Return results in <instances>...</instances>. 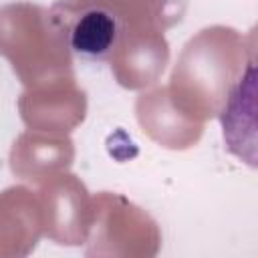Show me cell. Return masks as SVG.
I'll use <instances>...</instances> for the list:
<instances>
[{
  "instance_id": "1",
  "label": "cell",
  "mask_w": 258,
  "mask_h": 258,
  "mask_svg": "<svg viewBox=\"0 0 258 258\" xmlns=\"http://www.w3.org/2000/svg\"><path fill=\"white\" fill-rule=\"evenodd\" d=\"M254 95H256V71H254V62H250L238 85L232 89L226 107L222 109L220 115L222 135L228 151L244 159L250 167L256 165L254 161L256 131H254V123L244 121V117L254 119Z\"/></svg>"
},
{
  "instance_id": "2",
  "label": "cell",
  "mask_w": 258,
  "mask_h": 258,
  "mask_svg": "<svg viewBox=\"0 0 258 258\" xmlns=\"http://www.w3.org/2000/svg\"><path fill=\"white\" fill-rule=\"evenodd\" d=\"M121 18L103 6L83 10L69 26V46L89 60H105L121 38Z\"/></svg>"
}]
</instances>
